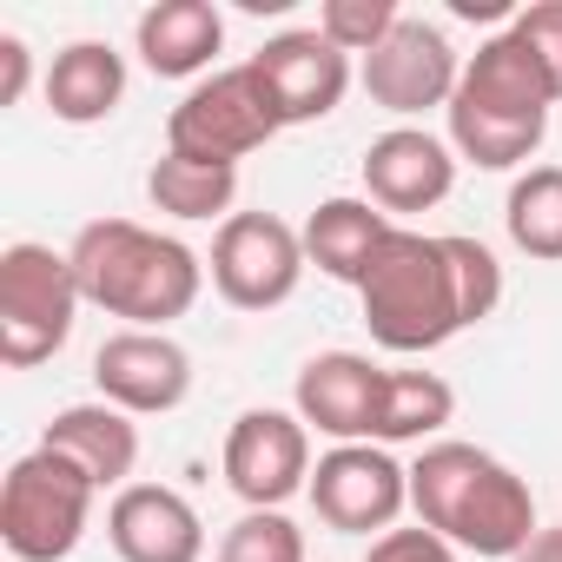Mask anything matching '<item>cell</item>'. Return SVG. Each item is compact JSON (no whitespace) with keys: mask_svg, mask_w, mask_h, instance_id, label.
<instances>
[{"mask_svg":"<svg viewBox=\"0 0 562 562\" xmlns=\"http://www.w3.org/2000/svg\"><path fill=\"white\" fill-rule=\"evenodd\" d=\"M364 325L384 351L417 358L450 345L457 331L483 325L503 305V265L490 245L463 238V232H411L397 225V238L378 251V265L364 271Z\"/></svg>","mask_w":562,"mask_h":562,"instance_id":"6da1fadb","label":"cell"},{"mask_svg":"<svg viewBox=\"0 0 562 562\" xmlns=\"http://www.w3.org/2000/svg\"><path fill=\"white\" fill-rule=\"evenodd\" d=\"M411 509L424 529H437L450 549L463 555H496L509 562L542 522H536V496L529 483L476 450V443H457V437H437L424 443V457L411 463Z\"/></svg>","mask_w":562,"mask_h":562,"instance_id":"7a4b0ae2","label":"cell"},{"mask_svg":"<svg viewBox=\"0 0 562 562\" xmlns=\"http://www.w3.org/2000/svg\"><path fill=\"white\" fill-rule=\"evenodd\" d=\"M67 258H74V278H80V299L100 305L106 318H126V331H166L205 292L199 251L153 232V225H133V218L80 225Z\"/></svg>","mask_w":562,"mask_h":562,"instance_id":"3957f363","label":"cell"},{"mask_svg":"<svg viewBox=\"0 0 562 562\" xmlns=\"http://www.w3.org/2000/svg\"><path fill=\"white\" fill-rule=\"evenodd\" d=\"M549 106H555L549 67L529 54V41H516L503 27L463 60L457 100L443 106L450 113V153L483 166V172H509V166H522L542 146Z\"/></svg>","mask_w":562,"mask_h":562,"instance_id":"277c9868","label":"cell"},{"mask_svg":"<svg viewBox=\"0 0 562 562\" xmlns=\"http://www.w3.org/2000/svg\"><path fill=\"white\" fill-rule=\"evenodd\" d=\"M80 278H74V258L54 251V245H8L0 251V364L8 371H34L47 364L67 338H74V318H80Z\"/></svg>","mask_w":562,"mask_h":562,"instance_id":"5b68a950","label":"cell"},{"mask_svg":"<svg viewBox=\"0 0 562 562\" xmlns=\"http://www.w3.org/2000/svg\"><path fill=\"white\" fill-rule=\"evenodd\" d=\"M93 476L60 450H27L0 483V542L14 562H67L93 516Z\"/></svg>","mask_w":562,"mask_h":562,"instance_id":"8992f818","label":"cell"},{"mask_svg":"<svg viewBox=\"0 0 562 562\" xmlns=\"http://www.w3.org/2000/svg\"><path fill=\"white\" fill-rule=\"evenodd\" d=\"M271 133H285V126H278V113H271L258 74H251V67H225V74L199 80V87L172 106V120H166V153L205 159V166H238V159L258 153Z\"/></svg>","mask_w":562,"mask_h":562,"instance_id":"52a82bcc","label":"cell"},{"mask_svg":"<svg viewBox=\"0 0 562 562\" xmlns=\"http://www.w3.org/2000/svg\"><path fill=\"white\" fill-rule=\"evenodd\" d=\"M305 232L271 212H232L212 238V285L238 312H278L305 278Z\"/></svg>","mask_w":562,"mask_h":562,"instance_id":"ba28073f","label":"cell"},{"mask_svg":"<svg viewBox=\"0 0 562 562\" xmlns=\"http://www.w3.org/2000/svg\"><path fill=\"white\" fill-rule=\"evenodd\" d=\"M411 503V470L384 443H331L312 470V509L338 536H384Z\"/></svg>","mask_w":562,"mask_h":562,"instance_id":"9c48e42d","label":"cell"},{"mask_svg":"<svg viewBox=\"0 0 562 562\" xmlns=\"http://www.w3.org/2000/svg\"><path fill=\"white\" fill-rule=\"evenodd\" d=\"M225 483L245 509H278L312 490V430L299 411H245L225 430Z\"/></svg>","mask_w":562,"mask_h":562,"instance_id":"30bf717a","label":"cell"},{"mask_svg":"<svg viewBox=\"0 0 562 562\" xmlns=\"http://www.w3.org/2000/svg\"><path fill=\"white\" fill-rule=\"evenodd\" d=\"M457 80H463V60H457L450 34L430 27L424 14H404L391 27V41L378 54H364V93H371V106H384L397 120H417L430 106H450L457 100Z\"/></svg>","mask_w":562,"mask_h":562,"instance_id":"8fae6325","label":"cell"},{"mask_svg":"<svg viewBox=\"0 0 562 562\" xmlns=\"http://www.w3.org/2000/svg\"><path fill=\"white\" fill-rule=\"evenodd\" d=\"M245 67L258 74V87H265L278 126H312V120L338 113L345 93H351V54H338L318 27L265 41Z\"/></svg>","mask_w":562,"mask_h":562,"instance_id":"7c38bea8","label":"cell"},{"mask_svg":"<svg viewBox=\"0 0 562 562\" xmlns=\"http://www.w3.org/2000/svg\"><path fill=\"white\" fill-rule=\"evenodd\" d=\"M93 391L126 417H166L192 397V358L166 331H113L93 351Z\"/></svg>","mask_w":562,"mask_h":562,"instance_id":"4fadbf2b","label":"cell"},{"mask_svg":"<svg viewBox=\"0 0 562 562\" xmlns=\"http://www.w3.org/2000/svg\"><path fill=\"white\" fill-rule=\"evenodd\" d=\"M457 186V153L424 126H391L364 146V199L378 212H430Z\"/></svg>","mask_w":562,"mask_h":562,"instance_id":"5bb4252c","label":"cell"},{"mask_svg":"<svg viewBox=\"0 0 562 562\" xmlns=\"http://www.w3.org/2000/svg\"><path fill=\"white\" fill-rule=\"evenodd\" d=\"M378 397H384V364H371L358 351H318L292 391L305 430H325L331 443H371Z\"/></svg>","mask_w":562,"mask_h":562,"instance_id":"9a60e30c","label":"cell"},{"mask_svg":"<svg viewBox=\"0 0 562 562\" xmlns=\"http://www.w3.org/2000/svg\"><path fill=\"white\" fill-rule=\"evenodd\" d=\"M106 542L120 562H199L205 522L199 509L166 483H126L106 509Z\"/></svg>","mask_w":562,"mask_h":562,"instance_id":"2e32d148","label":"cell"},{"mask_svg":"<svg viewBox=\"0 0 562 562\" xmlns=\"http://www.w3.org/2000/svg\"><path fill=\"white\" fill-rule=\"evenodd\" d=\"M41 450H60L67 463H80L93 476V490H126L133 463H139V424L113 404H67L47 430H41Z\"/></svg>","mask_w":562,"mask_h":562,"instance_id":"e0dca14e","label":"cell"},{"mask_svg":"<svg viewBox=\"0 0 562 562\" xmlns=\"http://www.w3.org/2000/svg\"><path fill=\"white\" fill-rule=\"evenodd\" d=\"M133 47L146 60V74L159 80H192L212 67V54L225 47V14L212 0H159V8L139 14Z\"/></svg>","mask_w":562,"mask_h":562,"instance_id":"ac0fdd59","label":"cell"},{"mask_svg":"<svg viewBox=\"0 0 562 562\" xmlns=\"http://www.w3.org/2000/svg\"><path fill=\"white\" fill-rule=\"evenodd\" d=\"M397 238V218L378 212L371 199H325L305 218V258L338 278V285H364V271L378 265V251Z\"/></svg>","mask_w":562,"mask_h":562,"instance_id":"d6986e66","label":"cell"},{"mask_svg":"<svg viewBox=\"0 0 562 562\" xmlns=\"http://www.w3.org/2000/svg\"><path fill=\"white\" fill-rule=\"evenodd\" d=\"M126 100V60L106 41H74L47 67V113L67 126H100Z\"/></svg>","mask_w":562,"mask_h":562,"instance_id":"ffe728a7","label":"cell"},{"mask_svg":"<svg viewBox=\"0 0 562 562\" xmlns=\"http://www.w3.org/2000/svg\"><path fill=\"white\" fill-rule=\"evenodd\" d=\"M450 417H457V391L437 371H384L371 443H384V450L391 443H417V437H437Z\"/></svg>","mask_w":562,"mask_h":562,"instance_id":"44dd1931","label":"cell"},{"mask_svg":"<svg viewBox=\"0 0 562 562\" xmlns=\"http://www.w3.org/2000/svg\"><path fill=\"white\" fill-rule=\"evenodd\" d=\"M146 199L166 218H218L238 199V166H205V159L159 153L153 172H146Z\"/></svg>","mask_w":562,"mask_h":562,"instance_id":"7402d4cb","label":"cell"},{"mask_svg":"<svg viewBox=\"0 0 562 562\" xmlns=\"http://www.w3.org/2000/svg\"><path fill=\"white\" fill-rule=\"evenodd\" d=\"M503 225L516 251L562 265V166H529L503 199Z\"/></svg>","mask_w":562,"mask_h":562,"instance_id":"603a6c76","label":"cell"},{"mask_svg":"<svg viewBox=\"0 0 562 562\" xmlns=\"http://www.w3.org/2000/svg\"><path fill=\"white\" fill-rule=\"evenodd\" d=\"M218 562H305V529L285 509H245L225 529Z\"/></svg>","mask_w":562,"mask_h":562,"instance_id":"cb8c5ba5","label":"cell"},{"mask_svg":"<svg viewBox=\"0 0 562 562\" xmlns=\"http://www.w3.org/2000/svg\"><path fill=\"white\" fill-rule=\"evenodd\" d=\"M397 21H404L397 0H325L318 34H325L338 54H378Z\"/></svg>","mask_w":562,"mask_h":562,"instance_id":"d4e9b609","label":"cell"},{"mask_svg":"<svg viewBox=\"0 0 562 562\" xmlns=\"http://www.w3.org/2000/svg\"><path fill=\"white\" fill-rule=\"evenodd\" d=\"M509 34H516V41H529V54L549 67L555 100H562V0H529V8H516Z\"/></svg>","mask_w":562,"mask_h":562,"instance_id":"484cf974","label":"cell"},{"mask_svg":"<svg viewBox=\"0 0 562 562\" xmlns=\"http://www.w3.org/2000/svg\"><path fill=\"white\" fill-rule=\"evenodd\" d=\"M364 562H463V549H450L437 529H384L371 549H364Z\"/></svg>","mask_w":562,"mask_h":562,"instance_id":"4316f807","label":"cell"},{"mask_svg":"<svg viewBox=\"0 0 562 562\" xmlns=\"http://www.w3.org/2000/svg\"><path fill=\"white\" fill-rule=\"evenodd\" d=\"M27 74H34V54L21 34H0V106H21L27 93Z\"/></svg>","mask_w":562,"mask_h":562,"instance_id":"83f0119b","label":"cell"},{"mask_svg":"<svg viewBox=\"0 0 562 562\" xmlns=\"http://www.w3.org/2000/svg\"><path fill=\"white\" fill-rule=\"evenodd\" d=\"M509 562H562V529H536Z\"/></svg>","mask_w":562,"mask_h":562,"instance_id":"f1b7e54d","label":"cell"}]
</instances>
